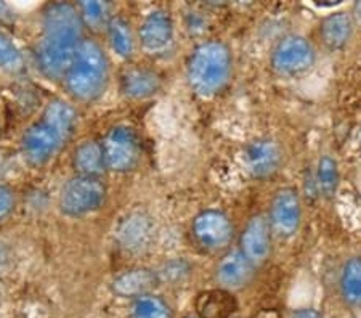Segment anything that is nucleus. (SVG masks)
Returning a JSON list of instances; mask_svg holds the SVG:
<instances>
[{"label":"nucleus","instance_id":"10","mask_svg":"<svg viewBox=\"0 0 361 318\" xmlns=\"http://www.w3.org/2000/svg\"><path fill=\"white\" fill-rule=\"evenodd\" d=\"M283 148L273 138H257L244 149V164L254 178H269L283 164Z\"/></svg>","mask_w":361,"mask_h":318},{"label":"nucleus","instance_id":"12","mask_svg":"<svg viewBox=\"0 0 361 318\" xmlns=\"http://www.w3.org/2000/svg\"><path fill=\"white\" fill-rule=\"evenodd\" d=\"M241 252L255 267L267 262L271 254V227L265 216H254L241 235Z\"/></svg>","mask_w":361,"mask_h":318},{"label":"nucleus","instance_id":"2","mask_svg":"<svg viewBox=\"0 0 361 318\" xmlns=\"http://www.w3.org/2000/svg\"><path fill=\"white\" fill-rule=\"evenodd\" d=\"M75 126V111L63 100L51 102L37 121L23 135V153L32 166H42L60 152Z\"/></svg>","mask_w":361,"mask_h":318},{"label":"nucleus","instance_id":"30","mask_svg":"<svg viewBox=\"0 0 361 318\" xmlns=\"http://www.w3.org/2000/svg\"><path fill=\"white\" fill-rule=\"evenodd\" d=\"M8 16V7L4 2H0V20L7 18Z\"/></svg>","mask_w":361,"mask_h":318},{"label":"nucleus","instance_id":"28","mask_svg":"<svg viewBox=\"0 0 361 318\" xmlns=\"http://www.w3.org/2000/svg\"><path fill=\"white\" fill-rule=\"evenodd\" d=\"M289 318H323V315L319 314L317 309H297L290 314Z\"/></svg>","mask_w":361,"mask_h":318},{"label":"nucleus","instance_id":"23","mask_svg":"<svg viewBox=\"0 0 361 318\" xmlns=\"http://www.w3.org/2000/svg\"><path fill=\"white\" fill-rule=\"evenodd\" d=\"M317 182L319 192L326 198H333L337 192V187H339V166H337V161L334 158H331L328 154L319 158L317 167Z\"/></svg>","mask_w":361,"mask_h":318},{"label":"nucleus","instance_id":"31","mask_svg":"<svg viewBox=\"0 0 361 318\" xmlns=\"http://www.w3.org/2000/svg\"><path fill=\"white\" fill-rule=\"evenodd\" d=\"M355 11H357V16H358V20L361 21V2H360V4H357V5H355Z\"/></svg>","mask_w":361,"mask_h":318},{"label":"nucleus","instance_id":"1","mask_svg":"<svg viewBox=\"0 0 361 318\" xmlns=\"http://www.w3.org/2000/svg\"><path fill=\"white\" fill-rule=\"evenodd\" d=\"M82 44V16L71 4L56 2L44 13V31L37 58L47 78L65 76Z\"/></svg>","mask_w":361,"mask_h":318},{"label":"nucleus","instance_id":"7","mask_svg":"<svg viewBox=\"0 0 361 318\" xmlns=\"http://www.w3.org/2000/svg\"><path fill=\"white\" fill-rule=\"evenodd\" d=\"M104 164L113 172H129L137 166L140 158V143L135 130L118 126L108 132L102 145Z\"/></svg>","mask_w":361,"mask_h":318},{"label":"nucleus","instance_id":"32","mask_svg":"<svg viewBox=\"0 0 361 318\" xmlns=\"http://www.w3.org/2000/svg\"><path fill=\"white\" fill-rule=\"evenodd\" d=\"M185 318H197L196 315H188V317H185Z\"/></svg>","mask_w":361,"mask_h":318},{"label":"nucleus","instance_id":"19","mask_svg":"<svg viewBox=\"0 0 361 318\" xmlns=\"http://www.w3.org/2000/svg\"><path fill=\"white\" fill-rule=\"evenodd\" d=\"M236 300L231 291L214 289L207 291L197 304V318H228L236 310Z\"/></svg>","mask_w":361,"mask_h":318},{"label":"nucleus","instance_id":"27","mask_svg":"<svg viewBox=\"0 0 361 318\" xmlns=\"http://www.w3.org/2000/svg\"><path fill=\"white\" fill-rule=\"evenodd\" d=\"M13 204L15 198L11 190L8 187H5V185H0V221L8 216L11 209H13Z\"/></svg>","mask_w":361,"mask_h":318},{"label":"nucleus","instance_id":"13","mask_svg":"<svg viewBox=\"0 0 361 318\" xmlns=\"http://www.w3.org/2000/svg\"><path fill=\"white\" fill-rule=\"evenodd\" d=\"M255 265L240 251H231L220 259L215 270V279L222 289L235 291V289L249 285L254 276Z\"/></svg>","mask_w":361,"mask_h":318},{"label":"nucleus","instance_id":"24","mask_svg":"<svg viewBox=\"0 0 361 318\" xmlns=\"http://www.w3.org/2000/svg\"><path fill=\"white\" fill-rule=\"evenodd\" d=\"M80 16L92 26H100L106 20L108 4L104 2H82L80 4Z\"/></svg>","mask_w":361,"mask_h":318},{"label":"nucleus","instance_id":"22","mask_svg":"<svg viewBox=\"0 0 361 318\" xmlns=\"http://www.w3.org/2000/svg\"><path fill=\"white\" fill-rule=\"evenodd\" d=\"M108 37L113 50L122 58H130L133 54V37L130 26L122 18H113L108 23Z\"/></svg>","mask_w":361,"mask_h":318},{"label":"nucleus","instance_id":"14","mask_svg":"<svg viewBox=\"0 0 361 318\" xmlns=\"http://www.w3.org/2000/svg\"><path fill=\"white\" fill-rule=\"evenodd\" d=\"M339 296L347 307L361 310V256L350 257L342 265Z\"/></svg>","mask_w":361,"mask_h":318},{"label":"nucleus","instance_id":"29","mask_svg":"<svg viewBox=\"0 0 361 318\" xmlns=\"http://www.w3.org/2000/svg\"><path fill=\"white\" fill-rule=\"evenodd\" d=\"M7 262H8L7 250H5L4 245H0V274H2L4 269L7 267Z\"/></svg>","mask_w":361,"mask_h":318},{"label":"nucleus","instance_id":"11","mask_svg":"<svg viewBox=\"0 0 361 318\" xmlns=\"http://www.w3.org/2000/svg\"><path fill=\"white\" fill-rule=\"evenodd\" d=\"M140 42L151 55L164 54L173 42V23L164 10H154L147 15L140 26Z\"/></svg>","mask_w":361,"mask_h":318},{"label":"nucleus","instance_id":"17","mask_svg":"<svg viewBox=\"0 0 361 318\" xmlns=\"http://www.w3.org/2000/svg\"><path fill=\"white\" fill-rule=\"evenodd\" d=\"M158 275L154 271L147 269H135L126 274L119 275L113 283V289L116 294L122 298H138L143 294H148V291L158 283Z\"/></svg>","mask_w":361,"mask_h":318},{"label":"nucleus","instance_id":"26","mask_svg":"<svg viewBox=\"0 0 361 318\" xmlns=\"http://www.w3.org/2000/svg\"><path fill=\"white\" fill-rule=\"evenodd\" d=\"M190 274L188 264L183 262V260H173V262L164 265V269L158 271V280L162 281H178L183 280L186 275Z\"/></svg>","mask_w":361,"mask_h":318},{"label":"nucleus","instance_id":"18","mask_svg":"<svg viewBox=\"0 0 361 318\" xmlns=\"http://www.w3.org/2000/svg\"><path fill=\"white\" fill-rule=\"evenodd\" d=\"M118 233L127 250H143L153 236V225L143 214H132L122 222Z\"/></svg>","mask_w":361,"mask_h":318},{"label":"nucleus","instance_id":"33","mask_svg":"<svg viewBox=\"0 0 361 318\" xmlns=\"http://www.w3.org/2000/svg\"><path fill=\"white\" fill-rule=\"evenodd\" d=\"M360 137H361V130H360Z\"/></svg>","mask_w":361,"mask_h":318},{"label":"nucleus","instance_id":"4","mask_svg":"<svg viewBox=\"0 0 361 318\" xmlns=\"http://www.w3.org/2000/svg\"><path fill=\"white\" fill-rule=\"evenodd\" d=\"M109 66L103 49L95 40H82L65 74L68 92L80 102L100 98L108 85Z\"/></svg>","mask_w":361,"mask_h":318},{"label":"nucleus","instance_id":"8","mask_svg":"<svg viewBox=\"0 0 361 318\" xmlns=\"http://www.w3.org/2000/svg\"><path fill=\"white\" fill-rule=\"evenodd\" d=\"M193 235L201 246L217 251L230 245L235 228L225 212L219 209H206L195 217Z\"/></svg>","mask_w":361,"mask_h":318},{"label":"nucleus","instance_id":"15","mask_svg":"<svg viewBox=\"0 0 361 318\" xmlns=\"http://www.w3.org/2000/svg\"><path fill=\"white\" fill-rule=\"evenodd\" d=\"M161 79L149 69H130L121 79L122 94L135 100H143L158 94Z\"/></svg>","mask_w":361,"mask_h":318},{"label":"nucleus","instance_id":"16","mask_svg":"<svg viewBox=\"0 0 361 318\" xmlns=\"http://www.w3.org/2000/svg\"><path fill=\"white\" fill-rule=\"evenodd\" d=\"M319 34H322L326 47L331 50L343 49L353 34V21L350 15L337 11V13L326 16L319 26Z\"/></svg>","mask_w":361,"mask_h":318},{"label":"nucleus","instance_id":"5","mask_svg":"<svg viewBox=\"0 0 361 318\" xmlns=\"http://www.w3.org/2000/svg\"><path fill=\"white\" fill-rule=\"evenodd\" d=\"M104 198H106V187L100 177L75 176L61 190L60 207L66 216L79 217L97 211Z\"/></svg>","mask_w":361,"mask_h":318},{"label":"nucleus","instance_id":"9","mask_svg":"<svg viewBox=\"0 0 361 318\" xmlns=\"http://www.w3.org/2000/svg\"><path fill=\"white\" fill-rule=\"evenodd\" d=\"M270 227L281 236L297 233L302 222L300 196L295 188L278 190L270 206Z\"/></svg>","mask_w":361,"mask_h":318},{"label":"nucleus","instance_id":"6","mask_svg":"<svg viewBox=\"0 0 361 318\" xmlns=\"http://www.w3.org/2000/svg\"><path fill=\"white\" fill-rule=\"evenodd\" d=\"M315 47L299 34H289L275 45L271 51V68L279 76H299L315 65Z\"/></svg>","mask_w":361,"mask_h":318},{"label":"nucleus","instance_id":"21","mask_svg":"<svg viewBox=\"0 0 361 318\" xmlns=\"http://www.w3.org/2000/svg\"><path fill=\"white\" fill-rule=\"evenodd\" d=\"M129 318H172V310L164 299L148 293L133 299Z\"/></svg>","mask_w":361,"mask_h":318},{"label":"nucleus","instance_id":"3","mask_svg":"<svg viewBox=\"0 0 361 318\" xmlns=\"http://www.w3.org/2000/svg\"><path fill=\"white\" fill-rule=\"evenodd\" d=\"M233 56L222 40H206L191 51L186 65L190 89L202 98H211L225 89L231 78Z\"/></svg>","mask_w":361,"mask_h":318},{"label":"nucleus","instance_id":"20","mask_svg":"<svg viewBox=\"0 0 361 318\" xmlns=\"http://www.w3.org/2000/svg\"><path fill=\"white\" fill-rule=\"evenodd\" d=\"M74 166L79 171V176L100 177L106 169L102 143L84 142L74 153Z\"/></svg>","mask_w":361,"mask_h":318},{"label":"nucleus","instance_id":"25","mask_svg":"<svg viewBox=\"0 0 361 318\" xmlns=\"http://www.w3.org/2000/svg\"><path fill=\"white\" fill-rule=\"evenodd\" d=\"M21 65V55L13 42L4 34H0V68H18Z\"/></svg>","mask_w":361,"mask_h":318}]
</instances>
